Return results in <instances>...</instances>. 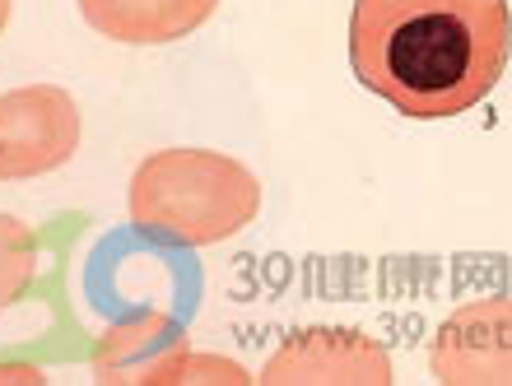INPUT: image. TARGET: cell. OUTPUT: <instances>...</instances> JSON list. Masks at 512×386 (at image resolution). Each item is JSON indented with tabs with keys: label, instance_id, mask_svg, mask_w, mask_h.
I'll list each match as a JSON object with an SVG mask.
<instances>
[{
	"label": "cell",
	"instance_id": "cell-1",
	"mask_svg": "<svg viewBox=\"0 0 512 386\" xmlns=\"http://www.w3.org/2000/svg\"><path fill=\"white\" fill-rule=\"evenodd\" d=\"M350 66L401 117H461L508 66V0H354Z\"/></svg>",
	"mask_w": 512,
	"mask_h": 386
},
{
	"label": "cell",
	"instance_id": "cell-2",
	"mask_svg": "<svg viewBox=\"0 0 512 386\" xmlns=\"http://www.w3.org/2000/svg\"><path fill=\"white\" fill-rule=\"evenodd\" d=\"M261 210V182L229 154L163 149L131 177V219L177 247H210L243 233Z\"/></svg>",
	"mask_w": 512,
	"mask_h": 386
},
{
	"label": "cell",
	"instance_id": "cell-3",
	"mask_svg": "<svg viewBox=\"0 0 512 386\" xmlns=\"http://www.w3.org/2000/svg\"><path fill=\"white\" fill-rule=\"evenodd\" d=\"M80 145L75 98L56 84H28L0 98V182H24L70 163Z\"/></svg>",
	"mask_w": 512,
	"mask_h": 386
},
{
	"label": "cell",
	"instance_id": "cell-4",
	"mask_svg": "<svg viewBox=\"0 0 512 386\" xmlns=\"http://www.w3.org/2000/svg\"><path fill=\"white\" fill-rule=\"evenodd\" d=\"M266 386H317V382H345V386H387L391 363L387 349L373 345L359 331H303L289 335V345L266 363L261 373Z\"/></svg>",
	"mask_w": 512,
	"mask_h": 386
},
{
	"label": "cell",
	"instance_id": "cell-5",
	"mask_svg": "<svg viewBox=\"0 0 512 386\" xmlns=\"http://www.w3.org/2000/svg\"><path fill=\"white\" fill-rule=\"evenodd\" d=\"M438 382H508V303H471L443 326L433 349Z\"/></svg>",
	"mask_w": 512,
	"mask_h": 386
},
{
	"label": "cell",
	"instance_id": "cell-6",
	"mask_svg": "<svg viewBox=\"0 0 512 386\" xmlns=\"http://www.w3.org/2000/svg\"><path fill=\"white\" fill-rule=\"evenodd\" d=\"M187 335L173 321L149 317L135 326H117L108 331L103 349H98V382H145V386H173L177 368L187 359Z\"/></svg>",
	"mask_w": 512,
	"mask_h": 386
},
{
	"label": "cell",
	"instance_id": "cell-7",
	"mask_svg": "<svg viewBox=\"0 0 512 386\" xmlns=\"http://www.w3.org/2000/svg\"><path fill=\"white\" fill-rule=\"evenodd\" d=\"M215 5L219 0H80V14L112 42L159 47L196 33Z\"/></svg>",
	"mask_w": 512,
	"mask_h": 386
},
{
	"label": "cell",
	"instance_id": "cell-8",
	"mask_svg": "<svg viewBox=\"0 0 512 386\" xmlns=\"http://www.w3.org/2000/svg\"><path fill=\"white\" fill-rule=\"evenodd\" d=\"M38 280V242L14 214H0V312L14 307Z\"/></svg>",
	"mask_w": 512,
	"mask_h": 386
},
{
	"label": "cell",
	"instance_id": "cell-9",
	"mask_svg": "<svg viewBox=\"0 0 512 386\" xmlns=\"http://www.w3.org/2000/svg\"><path fill=\"white\" fill-rule=\"evenodd\" d=\"M5 24H10V0H0V33H5Z\"/></svg>",
	"mask_w": 512,
	"mask_h": 386
}]
</instances>
